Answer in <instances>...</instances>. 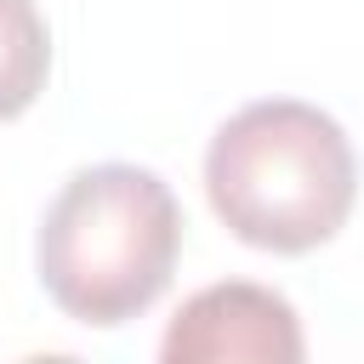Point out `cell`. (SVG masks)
<instances>
[{
  "label": "cell",
  "instance_id": "cell-1",
  "mask_svg": "<svg viewBox=\"0 0 364 364\" xmlns=\"http://www.w3.org/2000/svg\"><path fill=\"white\" fill-rule=\"evenodd\" d=\"M205 199L250 250L307 256L347 228L358 159L336 114L301 97H262L216 125L205 148Z\"/></svg>",
  "mask_w": 364,
  "mask_h": 364
},
{
  "label": "cell",
  "instance_id": "cell-2",
  "mask_svg": "<svg viewBox=\"0 0 364 364\" xmlns=\"http://www.w3.org/2000/svg\"><path fill=\"white\" fill-rule=\"evenodd\" d=\"M182 256V205L148 165H85L40 216L34 273L46 296L91 330H114L148 313Z\"/></svg>",
  "mask_w": 364,
  "mask_h": 364
},
{
  "label": "cell",
  "instance_id": "cell-3",
  "mask_svg": "<svg viewBox=\"0 0 364 364\" xmlns=\"http://www.w3.org/2000/svg\"><path fill=\"white\" fill-rule=\"evenodd\" d=\"M159 358L165 364H239V358L296 364L307 358V336L296 307L279 290L250 279H222L193 290L176 307V318L165 324Z\"/></svg>",
  "mask_w": 364,
  "mask_h": 364
},
{
  "label": "cell",
  "instance_id": "cell-4",
  "mask_svg": "<svg viewBox=\"0 0 364 364\" xmlns=\"http://www.w3.org/2000/svg\"><path fill=\"white\" fill-rule=\"evenodd\" d=\"M51 74V28L34 0H0V125L34 108Z\"/></svg>",
  "mask_w": 364,
  "mask_h": 364
}]
</instances>
